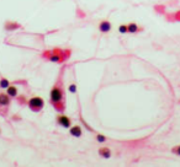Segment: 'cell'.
I'll use <instances>...</instances> for the list:
<instances>
[{"instance_id": "cell-15", "label": "cell", "mask_w": 180, "mask_h": 167, "mask_svg": "<svg viewBox=\"0 0 180 167\" xmlns=\"http://www.w3.org/2000/svg\"><path fill=\"white\" fill-rule=\"evenodd\" d=\"M69 91H70V92L72 94H75L77 92V86H75V84H72V85H69Z\"/></svg>"}, {"instance_id": "cell-14", "label": "cell", "mask_w": 180, "mask_h": 167, "mask_svg": "<svg viewBox=\"0 0 180 167\" xmlns=\"http://www.w3.org/2000/svg\"><path fill=\"white\" fill-rule=\"evenodd\" d=\"M96 140L99 141V143H105V141H106V137H104L101 134H97L96 135Z\"/></svg>"}, {"instance_id": "cell-8", "label": "cell", "mask_w": 180, "mask_h": 167, "mask_svg": "<svg viewBox=\"0 0 180 167\" xmlns=\"http://www.w3.org/2000/svg\"><path fill=\"white\" fill-rule=\"evenodd\" d=\"M21 27V25L18 22H6L5 23V30L6 31H12V30H18Z\"/></svg>"}, {"instance_id": "cell-7", "label": "cell", "mask_w": 180, "mask_h": 167, "mask_svg": "<svg viewBox=\"0 0 180 167\" xmlns=\"http://www.w3.org/2000/svg\"><path fill=\"white\" fill-rule=\"evenodd\" d=\"M70 135L73 137H75V138H80L81 134H83V129H81L80 125H73V127H70Z\"/></svg>"}, {"instance_id": "cell-10", "label": "cell", "mask_w": 180, "mask_h": 167, "mask_svg": "<svg viewBox=\"0 0 180 167\" xmlns=\"http://www.w3.org/2000/svg\"><path fill=\"white\" fill-rule=\"evenodd\" d=\"M99 155L101 157H104V158H110L111 157V151H110V149H108V147H101L99 150Z\"/></svg>"}, {"instance_id": "cell-2", "label": "cell", "mask_w": 180, "mask_h": 167, "mask_svg": "<svg viewBox=\"0 0 180 167\" xmlns=\"http://www.w3.org/2000/svg\"><path fill=\"white\" fill-rule=\"evenodd\" d=\"M70 55V51H63L59 48H54L52 51H46L42 54V58H45L46 60L51 62V63H64L65 60L69 58Z\"/></svg>"}, {"instance_id": "cell-11", "label": "cell", "mask_w": 180, "mask_h": 167, "mask_svg": "<svg viewBox=\"0 0 180 167\" xmlns=\"http://www.w3.org/2000/svg\"><path fill=\"white\" fill-rule=\"evenodd\" d=\"M127 30H128V33H137V32H140L141 28L137 26V23L135 22H131L130 25H127Z\"/></svg>"}, {"instance_id": "cell-16", "label": "cell", "mask_w": 180, "mask_h": 167, "mask_svg": "<svg viewBox=\"0 0 180 167\" xmlns=\"http://www.w3.org/2000/svg\"><path fill=\"white\" fill-rule=\"evenodd\" d=\"M171 151H173L174 154H176V155H179V156H180V146H175V147H173V149H171Z\"/></svg>"}, {"instance_id": "cell-3", "label": "cell", "mask_w": 180, "mask_h": 167, "mask_svg": "<svg viewBox=\"0 0 180 167\" xmlns=\"http://www.w3.org/2000/svg\"><path fill=\"white\" fill-rule=\"evenodd\" d=\"M27 105H29V108L32 111V112H41L43 110L45 107V99L42 97H38V96H35V97H31L29 101H27Z\"/></svg>"}, {"instance_id": "cell-4", "label": "cell", "mask_w": 180, "mask_h": 167, "mask_svg": "<svg viewBox=\"0 0 180 167\" xmlns=\"http://www.w3.org/2000/svg\"><path fill=\"white\" fill-rule=\"evenodd\" d=\"M10 96L7 94H4L1 92L0 94V113H3L4 115L7 114V108H9V105H10Z\"/></svg>"}, {"instance_id": "cell-5", "label": "cell", "mask_w": 180, "mask_h": 167, "mask_svg": "<svg viewBox=\"0 0 180 167\" xmlns=\"http://www.w3.org/2000/svg\"><path fill=\"white\" fill-rule=\"evenodd\" d=\"M57 123H58V124L61 125V127L67 128V129L72 127V119L69 118V117L62 114V113L57 115Z\"/></svg>"}, {"instance_id": "cell-13", "label": "cell", "mask_w": 180, "mask_h": 167, "mask_svg": "<svg viewBox=\"0 0 180 167\" xmlns=\"http://www.w3.org/2000/svg\"><path fill=\"white\" fill-rule=\"evenodd\" d=\"M119 32L122 33V35H125V33H128L127 25H121V26H119Z\"/></svg>"}, {"instance_id": "cell-1", "label": "cell", "mask_w": 180, "mask_h": 167, "mask_svg": "<svg viewBox=\"0 0 180 167\" xmlns=\"http://www.w3.org/2000/svg\"><path fill=\"white\" fill-rule=\"evenodd\" d=\"M63 74H64V66L61 69L58 78H57L50 94V102L54 107V110L59 113H63L65 110V92H64V85H63Z\"/></svg>"}, {"instance_id": "cell-12", "label": "cell", "mask_w": 180, "mask_h": 167, "mask_svg": "<svg viewBox=\"0 0 180 167\" xmlns=\"http://www.w3.org/2000/svg\"><path fill=\"white\" fill-rule=\"evenodd\" d=\"M9 86H10V81L7 79L3 78L1 80H0V87H1V89H7Z\"/></svg>"}, {"instance_id": "cell-6", "label": "cell", "mask_w": 180, "mask_h": 167, "mask_svg": "<svg viewBox=\"0 0 180 167\" xmlns=\"http://www.w3.org/2000/svg\"><path fill=\"white\" fill-rule=\"evenodd\" d=\"M111 22L110 21H101L100 22V25H99V30H100V32L101 33H108V32H110L111 31Z\"/></svg>"}, {"instance_id": "cell-9", "label": "cell", "mask_w": 180, "mask_h": 167, "mask_svg": "<svg viewBox=\"0 0 180 167\" xmlns=\"http://www.w3.org/2000/svg\"><path fill=\"white\" fill-rule=\"evenodd\" d=\"M6 92H7V95H9L11 98L18 97V89H16V86H14V85H10L9 87H7L6 89Z\"/></svg>"}]
</instances>
